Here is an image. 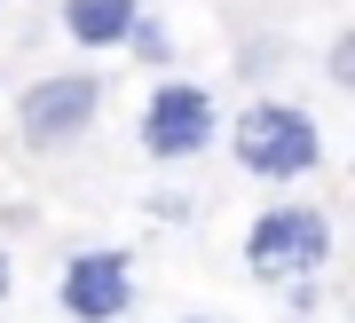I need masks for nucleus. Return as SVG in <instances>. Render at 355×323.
Wrapping results in <instances>:
<instances>
[{"instance_id":"nucleus-1","label":"nucleus","mask_w":355,"mask_h":323,"mask_svg":"<svg viewBox=\"0 0 355 323\" xmlns=\"http://www.w3.org/2000/svg\"><path fill=\"white\" fill-rule=\"evenodd\" d=\"M253 284H316L331 268V213L324 205H261L245 229Z\"/></svg>"},{"instance_id":"nucleus-2","label":"nucleus","mask_w":355,"mask_h":323,"mask_svg":"<svg viewBox=\"0 0 355 323\" xmlns=\"http://www.w3.org/2000/svg\"><path fill=\"white\" fill-rule=\"evenodd\" d=\"M229 150H237L245 174L261 182H300L324 166V126L300 111V103H245L237 126H229Z\"/></svg>"},{"instance_id":"nucleus-3","label":"nucleus","mask_w":355,"mask_h":323,"mask_svg":"<svg viewBox=\"0 0 355 323\" xmlns=\"http://www.w3.org/2000/svg\"><path fill=\"white\" fill-rule=\"evenodd\" d=\"M55 308L71 323H119L135 308V252L127 245H87L71 252L64 276H55Z\"/></svg>"},{"instance_id":"nucleus-4","label":"nucleus","mask_w":355,"mask_h":323,"mask_svg":"<svg viewBox=\"0 0 355 323\" xmlns=\"http://www.w3.org/2000/svg\"><path fill=\"white\" fill-rule=\"evenodd\" d=\"M95 111H103V79L95 71H55V79H40V87H24L16 126H24L32 150H64V142H79L95 126Z\"/></svg>"},{"instance_id":"nucleus-5","label":"nucleus","mask_w":355,"mask_h":323,"mask_svg":"<svg viewBox=\"0 0 355 323\" xmlns=\"http://www.w3.org/2000/svg\"><path fill=\"white\" fill-rule=\"evenodd\" d=\"M214 142V95L198 79H158L142 103V150L150 158H198Z\"/></svg>"},{"instance_id":"nucleus-6","label":"nucleus","mask_w":355,"mask_h":323,"mask_svg":"<svg viewBox=\"0 0 355 323\" xmlns=\"http://www.w3.org/2000/svg\"><path fill=\"white\" fill-rule=\"evenodd\" d=\"M135 16H142L135 0H64V32L79 48H127Z\"/></svg>"},{"instance_id":"nucleus-7","label":"nucleus","mask_w":355,"mask_h":323,"mask_svg":"<svg viewBox=\"0 0 355 323\" xmlns=\"http://www.w3.org/2000/svg\"><path fill=\"white\" fill-rule=\"evenodd\" d=\"M127 48H135L142 63H166V55H174V40H166V24H150V16H135V32H127Z\"/></svg>"},{"instance_id":"nucleus-8","label":"nucleus","mask_w":355,"mask_h":323,"mask_svg":"<svg viewBox=\"0 0 355 323\" xmlns=\"http://www.w3.org/2000/svg\"><path fill=\"white\" fill-rule=\"evenodd\" d=\"M324 71H331V87H355V40H347V32L331 40V55H324Z\"/></svg>"},{"instance_id":"nucleus-9","label":"nucleus","mask_w":355,"mask_h":323,"mask_svg":"<svg viewBox=\"0 0 355 323\" xmlns=\"http://www.w3.org/2000/svg\"><path fill=\"white\" fill-rule=\"evenodd\" d=\"M198 213V198H182V189H158L150 198V221H190Z\"/></svg>"},{"instance_id":"nucleus-10","label":"nucleus","mask_w":355,"mask_h":323,"mask_svg":"<svg viewBox=\"0 0 355 323\" xmlns=\"http://www.w3.org/2000/svg\"><path fill=\"white\" fill-rule=\"evenodd\" d=\"M8 284H16V268H8V245H0V308H8Z\"/></svg>"},{"instance_id":"nucleus-11","label":"nucleus","mask_w":355,"mask_h":323,"mask_svg":"<svg viewBox=\"0 0 355 323\" xmlns=\"http://www.w3.org/2000/svg\"><path fill=\"white\" fill-rule=\"evenodd\" d=\"M182 323H214V315H182Z\"/></svg>"}]
</instances>
